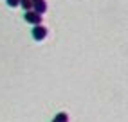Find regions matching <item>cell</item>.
<instances>
[{
	"mask_svg": "<svg viewBox=\"0 0 128 122\" xmlns=\"http://www.w3.org/2000/svg\"><path fill=\"white\" fill-rule=\"evenodd\" d=\"M25 22L27 23H31V25H38V23H42V14L40 13H36L34 9H29V11H25Z\"/></svg>",
	"mask_w": 128,
	"mask_h": 122,
	"instance_id": "6da1fadb",
	"label": "cell"
},
{
	"mask_svg": "<svg viewBox=\"0 0 128 122\" xmlns=\"http://www.w3.org/2000/svg\"><path fill=\"white\" fill-rule=\"evenodd\" d=\"M45 38H47V29H45L42 23L34 25V27H32V40L42 41V40H45Z\"/></svg>",
	"mask_w": 128,
	"mask_h": 122,
	"instance_id": "7a4b0ae2",
	"label": "cell"
},
{
	"mask_svg": "<svg viewBox=\"0 0 128 122\" xmlns=\"http://www.w3.org/2000/svg\"><path fill=\"white\" fill-rule=\"evenodd\" d=\"M32 9L36 13H40V14H44L47 11V2L45 0H36V2H32Z\"/></svg>",
	"mask_w": 128,
	"mask_h": 122,
	"instance_id": "3957f363",
	"label": "cell"
},
{
	"mask_svg": "<svg viewBox=\"0 0 128 122\" xmlns=\"http://www.w3.org/2000/svg\"><path fill=\"white\" fill-rule=\"evenodd\" d=\"M52 122H69V115H67L65 111H60V113H56V117L52 119Z\"/></svg>",
	"mask_w": 128,
	"mask_h": 122,
	"instance_id": "277c9868",
	"label": "cell"
},
{
	"mask_svg": "<svg viewBox=\"0 0 128 122\" xmlns=\"http://www.w3.org/2000/svg\"><path fill=\"white\" fill-rule=\"evenodd\" d=\"M18 5H22L25 11L32 9V0H18Z\"/></svg>",
	"mask_w": 128,
	"mask_h": 122,
	"instance_id": "5b68a950",
	"label": "cell"
},
{
	"mask_svg": "<svg viewBox=\"0 0 128 122\" xmlns=\"http://www.w3.org/2000/svg\"><path fill=\"white\" fill-rule=\"evenodd\" d=\"M6 2H7L9 7H16V5H18V0H6Z\"/></svg>",
	"mask_w": 128,
	"mask_h": 122,
	"instance_id": "8992f818",
	"label": "cell"
}]
</instances>
